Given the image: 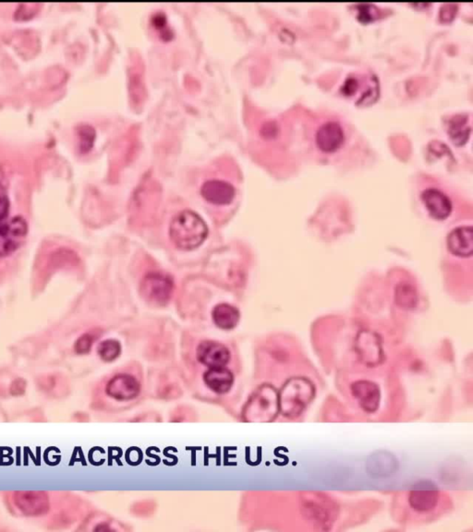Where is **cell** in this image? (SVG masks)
Listing matches in <instances>:
<instances>
[{"label": "cell", "mask_w": 473, "mask_h": 532, "mask_svg": "<svg viewBox=\"0 0 473 532\" xmlns=\"http://www.w3.org/2000/svg\"><path fill=\"white\" fill-rule=\"evenodd\" d=\"M27 232V223L21 216L0 225V257L14 253L24 244Z\"/></svg>", "instance_id": "obj_4"}, {"label": "cell", "mask_w": 473, "mask_h": 532, "mask_svg": "<svg viewBox=\"0 0 473 532\" xmlns=\"http://www.w3.org/2000/svg\"><path fill=\"white\" fill-rule=\"evenodd\" d=\"M141 386L137 379L129 374H118L108 382L106 394L118 401L134 399L139 395Z\"/></svg>", "instance_id": "obj_9"}, {"label": "cell", "mask_w": 473, "mask_h": 532, "mask_svg": "<svg viewBox=\"0 0 473 532\" xmlns=\"http://www.w3.org/2000/svg\"><path fill=\"white\" fill-rule=\"evenodd\" d=\"M80 141H82V146L80 149L83 151L87 152L93 146L95 132L94 130L90 126L83 127L82 131L80 132Z\"/></svg>", "instance_id": "obj_22"}, {"label": "cell", "mask_w": 473, "mask_h": 532, "mask_svg": "<svg viewBox=\"0 0 473 532\" xmlns=\"http://www.w3.org/2000/svg\"><path fill=\"white\" fill-rule=\"evenodd\" d=\"M471 132L472 126L468 115H455L449 120L448 133L449 138L456 146H464L468 141Z\"/></svg>", "instance_id": "obj_17"}, {"label": "cell", "mask_w": 473, "mask_h": 532, "mask_svg": "<svg viewBox=\"0 0 473 532\" xmlns=\"http://www.w3.org/2000/svg\"><path fill=\"white\" fill-rule=\"evenodd\" d=\"M276 409V398L275 393L270 389L262 388L261 391L256 393L248 403L246 410L247 419L250 421L257 420L262 416H267V420L269 415L274 414Z\"/></svg>", "instance_id": "obj_13"}, {"label": "cell", "mask_w": 473, "mask_h": 532, "mask_svg": "<svg viewBox=\"0 0 473 532\" xmlns=\"http://www.w3.org/2000/svg\"><path fill=\"white\" fill-rule=\"evenodd\" d=\"M397 304L404 309H412L417 305L418 294L416 288L409 283L402 282L396 288Z\"/></svg>", "instance_id": "obj_19"}, {"label": "cell", "mask_w": 473, "mask_h": 532, "mask_svg": "<svg viewBox=\"0 0 473 532\" xmlns=\"http://www.w3.org/2000/svg\"><path fill=\"white\" fill-rule=\"evenodd\" d=\"M204 381L209 389L216 394H226L232 388L234 375L230 370L225 367H216L209 368L204 374Z\"/></svg>", "instance_id": "obj_15"}, {"label": "cell", "mask_w": 473, "mask_h": 532, "mask_svg": "<svg viewBox=\"0 0 473 532\" xmlns=\"http://www.w3.org/2000/svg\"><path fill=\"white\" fill-rule=\"evenodd\" d=\"M422 201L429 215L437 220H445L452 213V202L441 190L430 188L423 190Z\"/></svg>", "instance_id": "obj_10"}, {"label": "cell", "mask_w": 473, "mask_h": 532, "mask_svg": "<svg viewBox=\"0 0 473 532\" xmlns=\"http://www.w3.org/2000/svg\"><path fill=\"white\" fill-rule=\"evenodd\" d=\"M26 384L22 379H17L10 386V393L13 396H22L24 394Z\"/></svg>", "instance_id": "obj_28"}, {"label": "cell", "mask_w": 473, "mask_h": 532, "mask_svg": "<svg viewBox=\"0 0 473 532\" xmlns=\"http://www.w3.org/2000/svg\"><path fill=\"white\" fill-rule=\"evenodd\" d=\"M8 208H10V202H8L7 192L4 187L0 184V222L4 220L7 216Z\"/></svg>", "instance_id": "obj_26"}, {"label": "cell", "mask_w": 473, "mask_h": 532, "mask_svg": "<svg viewBox=\"0 0 473 532\" xmlns=\"http://www.w3.org/2000/svg\"><path fill=\"white\" fill-rule=\"evenodd\" d=\"M98 355L106 363H111L116 360L121 354V345L116 340H108L103 341L98 346Z\"/></svg>", "instance_id": "obj_20"}, {"label": "cell", "mask_w": 473, "mask_h": 532, "mask_svg": "<svg viewBox=\"0 0 473 532\" xmlns=\"http://www.w3.org/2000/svg\"><path fill=\"white\" fill-rule=\"evenodd\" d=\"M212 317L213 323L218 328L223 330H232L235 328L241 319V314L238 309L227 303H220L213 309Z\"/></svg>", "instance_id": "obj_16"}, {"label": "cell", "mask_w": 473, "mask_h": 532, "mask_svg": "<svg viewBox=\"0 0 473 532\" xmlns=\"http://www.w3.org/2000/svg\"><path fill=\"white\" fill-rule=\"evenodd\" d=\"M209 227L197 213L183 210L172 218L169 237L173 244L183 251L200 247L209 236Z\"/></svg>", "instance_id": "obj_1"}, {"label": "cell", "mask_w": 473, "mask_h": 532, "mask_svg": "<svg viewBox=\"0 0 473 532\" xmlns=\"http://www.w3.org/2000/svg\"><path fill=\"white\" fill-rule=\"evenodd\" d=\"M438 493L434 487L422 485L412 491L411 503L412 508L416 511L426 512L434 510L437 505Z\"/></svg>", "instance_id": "obj_18"}, {"label": "cell", "mask_w": 473, "mask_h": 532, "mask_svg": "<svg viewBox=\"0 0 473 532\" xmlns=\"http://www.w3.org/2000/svg\"><path fill=\"white\" fill-rule=\"evenodd\" d=\"M316 146L322 152L334 153L343 146L345 141V132L339 123L328 121L317 130L316 134Z\"/></svg>", "instance_id": "obj_8"}, {"label": "cell", "mask_w": 473, "mask_h": 532, "mask_svg": "<svg viewBox=\"0 0 473 532\" xmlns=\"http://www.w3.org/2000/svg\"><path fill=\"white\" fill-rule=\"evenodd\" d=\"M152 22L153 24L155 25V29H157V31H160L161 36L165 37L167 40V37L171 36L170 31L166 30V28L167 29V20L163 14L158 13L157 15L153 17Z\"/></svg>", "instance_id": "obj_25"}, {"label": "cell", "mask_w": 473, "mask_h": 532, "mask_svg": "<svg viewBox=\"0 0 473 532\" xmlns=\"http://www.w3.org/2000/svg\"><path fill=\"white\" fill-rule=\"evenodd\" d=\"M174 288V281L169 274L155 271L149 272L143 277L140 291L147 302L162 306L171 299Z\"/></svg>", "instance_id": "obj_3"}, {"label": "cell", "mask_w": 473, "mask_h": 532, "mask_svg": "<svg viewBox=\"0 0 473 532\" xmlns=\"http://www.w3.org/2000/svg\"><path fill=\"white\" fill-rule=\"evenodd\" d=\"M14 501L27 516H40L49 510L48 497L43 491H18L14 496Z\"/></svg>", "instance_id": "obj_11"}, {"label": "cell", "mask_w": 473, "mask_h": 532, "mask_svg": "<svg viewBox=\"0 0 473 532\" xmlns=\"http://www.w3.org/2000/svg\"><path fill=\"white\" fill-rule=\"evenodd\" d=\"M94 337L91 334H85L77 340L75 344V351L78 354H86L90 351L93 345Z\"/></svg>", "instance_id": "obj_23"}, {"label": "cell", "mask_w": 473, "mask_h": 532, "mask_svg": "<svg viewBox=\"0 0 473 532\" xmlns=\"http://www.w3.org/2000/svg\"><path fill=\"white\" fill-rule=\"evenodd\" d=\"M356 17L360 22H372L379 18L380 11L373 4H358L355 6Z\"/></svg>", "instance_id": "obj_21"}, {"label": "cell", "mask_w": 473, "mask_h": 532, "mask_svg": "<svg viewBox=\"0 0 473 532\" xmlns=\"http://www.w3.org/2000/svg\"><path fill=\"white\" fill-rule=\"evenodd\" d=\"M355 349L363 363L369 366L377 365L383 360V351L379 335L370 330H362L358 334Z\"/></svg>", "instance_id": "obj_6"}, {"label": "cell", "mask_w": 473, "mask_h": 532, "mask_svg": "<svg viewBox=\"0 0 473 532\" xmlns=\"http://www.w3.org/2000/svg\"><path fill=\"white\" fill-rule=\"evenodd\" d=\"M458 13V6L456 4H444L440 8L439 19L443 22H450L454 20Z\"/></svg>", "instance_id": "obj_24"}, {"label": "cell", "mask_w": 473, "mask_h": 532, "mask_svg": "<svg viewBox=\"0 0 473 532\" xmlns=\"http://www.w3.org/2000/svg\"><path fill=\"white\" fill-rule=\"evenodd\" d=\"M450 253L460 258H468L473 254V228L460 227L453 230L446 239Z\"/></svg>", "instance_id": "obj_12"}, {"label": "cell", "mask_w": 473, "mask_h": 532, "mask_svg": "<svg viewBox=\"0 0 473 532\" xmlns=\"http://www.w3.org/2000/svg\"><path fill=\"white\" fill-rule=\"evenodd\" d=\"M342 94L346 97H355L357 106H369L379 100L380 85L379 78L374 74H351L341 86Z\"/></svg>", "instance_id": "obj_2"}, {"label": "cell", "mask_w": 473, "mask_h": 532, "mask_svg": "<svg viewBox=\"0 0 473 532\" xmlns=\"http://www.w3.org/2000/svg\"><path fill=\"white\" fill-rule=\"evenodd\" d=\"M278 128L276 123L274 122V121H269V122L265 123L264 125L262 127L261 134L262 135V137L265 139H272L276 137V134H278Z\"/></svg>", "instance_id": "obj_27"}, {"label": "cell", "mask_w": 473, "mask_h": 532, "mask_svg": "<svg viewBox=\"0 0 473 532\" xmlns=\"http://www.w3.org/2000/svg\"><path fill=\"white\" fill-rule=\"evenodd\" d=\"M202 197L215 206H227L234 202L236 190L234 185L220 178L207 179L200 188Z\"/></svg>", "instance_id": "obj_5"}, {"label": "cell", "mask_w": 473, "mask_h": 532, "mask_svg": "<svg viewBox=\"0 0 473 532\" xmlns=\"http://www.w3.org/2000/svg\"><path fill=\"white\" fill-rule=\"evenodd\" d=\"M196 356L202 364L209 368L225 367L230 360L229 349L223 344L213 340L201 342L196 351Z\"/></svg>", "instance_id": "obj_7"}, {"label": "cell", "mask_w": 473, "mask_h": 532, "mask_svg": "<svg viewBox=\"0 0 473 532\" xmlns=\"http://www.w3.org/2000/svg\"><path fill=\"white\" fill-rule=\"evenodd\" d=\"M353 393L360 407L369 412H374L379 407L380 391L376 384L369 381H358L353 384Z\"/></svg>", "instance_id": "obj_14"}]
</instances>
